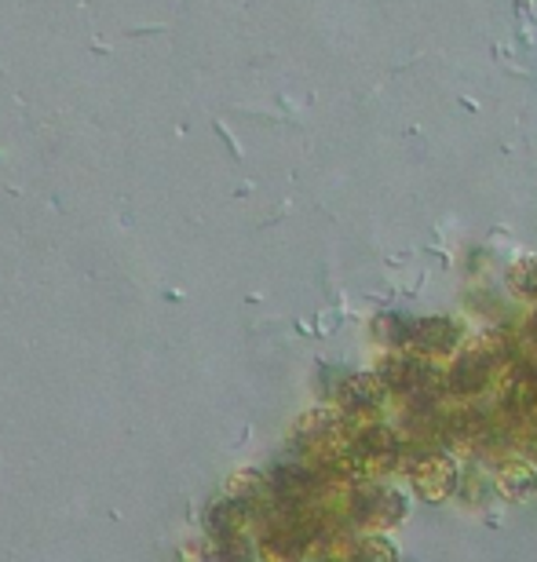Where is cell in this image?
<instances>
[{
    "mask_svg": "<svg viewBox=\"0 0 537 562\" xmlns=\"http://www.w3.org/2000/svg\"><path fill=\"white\" fill-rule=\"evenodd\" d=\"M486 380H490L486 358L483 355H465V358H457L454 369L446 373V391L457 398H468V395H476V391H483Z\"/></svg>",
    "mask_w": 537,
    "mask_h": 562,
    "instance_id": "obj_1",
    "label": "cell"
},
{
    "mask_svg": "<svg viewBox=\"0 0 537 562\" xmlns=\"http://www.w3.org/2000/svg\"><path fill=\"white\" fill-rule=\"evenodd\" d=\"M413 344L424 355H446L457 344V325L450 318H421L413 325Z\"/></svg>",
    "mask_w": 537,
    "mask_h": 562,
    "instance_id": "obj_2",
    "label": "cell"
},
{
    "mask_svg": "<svg viewBox=\"0 0 537 562\" xmlns=\"http://www.w3.org/2000/svg\"><path fill=\"white\" fill-rule=\"evenodd\" d=\"M424 376H428V366H424L421 358H410V355L388 358V362L380 366V380L395 391H417Z\"/></svg>",
    "mask_w": 537,
    "mask_h": 562,
    "instance_id": "obj_3",
    "label": "cell"
},
{
    "mask_svg": "<svg viewBox=\"0 0 537 562\" xmlns=\"http://www.w3.org/2000/svg\"><path fill=\"white\" fill-rule=\"evenodd\" d=\"M344 406L348 409H377L384 398V380L380 376H351L340 391Z\"/></svg>",
    "mask_w": 537,
    "mask_h": 562,
    "instance_id": "obj_4",
    "label": "cell"
},
{
    "mask_svg": "<svg viewBox=\"0 0 537 562\" xmlns=\"http://www.w3.org/2000/svg\"><path fill=\"white\" fill-rule=\"evenodd\" d=\"M413 325L417 322H410V318H402V314H377L373 318V336L380 344H391V347H399V344H410L413 340Z\"/></svg>",
    "mask_w": 537,
    "mask_h": 562,
    "instance_id": "obj_5",
    "label": "cell"
},
{
    "mask_svg": "<svg viewBox=\"0 0 537 562\" xmlns=\"http://www.w3.org/2000/svg\"><path fill=\"white\" fill-rule=\"evenodd\" d=\"M512 289L519 292V296H537V263H523L512 271Z\"/></svg>",
    "mask_w": 537,
    "mask_h": 562,
    "instance_id": "obj_6",
    "label": "cell"
},
{
    "mask_svg": "<svg viewBox=\"0 0 537 562\" xmlns=\"http://www.w3.org/2000/svg\"><path fill=\"white\" fill-rule=\"evenodd\" d=\"M358 562H395V552H391L388 541L373 537V541L362 544V555H358Z\"/></svg>",
    "mask_w": 537,
    "mask_h": 562,
    "instance_id": "obj_7",
    "label": "cell"
},
{
    "mask_svg": "<svg viewBox=\"0 0 537 562\" xmlns=\"http://www.w3.org/2000/svg\"><path fill=\"white\" fill-rule=\"evenodd\" d=\"M530 333L537 336V311H534V318H530Z\"/></svg>",
    "mask_w": 537,
    "mask_h": 562,
    "instance_id": "obj_8",
    "label": "cell"
}]
</instances>
